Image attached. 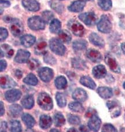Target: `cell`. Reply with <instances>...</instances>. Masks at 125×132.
Masks as SVG:
<instances>
[{"label": "cell", "mask_w": 125, "mask_h": 132, "mask_svg": "<svg viewBox=\"0 0 125 132\" xmlns=\"http://www.w3.org/2000/svg\"><path fill=\"white\" fill-rule=\"evenodd\" d=\"M68 121L72 125H78L81 123V119L79 117L75 115L69 114L68 115Z\"/></svg>", "instance_id": "cell-43"}, {"label": "cell", "mask_w": 125, "mask_h": 132, "mask_svg": "<svg viewBox=\"0 0 125 132\" xmlns=\"http://www.w3.org/2000/svg\"><path fill=\"white\" fill-rule=\"evenodd\" d=\"M88 45V43L85 40H76L72 43V48L75 51H81L85 50Z\"/></svg>", "instance_id": "cell-27"}, {"label": "cell", "mask_w": 125, "mask_h": 132, "mask_svg": "<svg viewBox=\"0 0 125 132\" xmlns=\"http://www.w3.org/2000/svg\"><path fill=\"white\" fill-rule=\"evenodd\" d=\"M97 94L103 99H108L113 96L112 88L108 87H100L97 90Z\"/></svg>", "instance_id": "cell-22"}, {"label": "cell", "mask_w": 125, "mask_h": 132, "mask_svg": "<svg viewBox=\"0 0 125 132\" xmlns=\"http://www.w3.org/2000/svg\"><path fill=\"white\" fill-rule=\"evenodd\" d=\"M120 131H125V128L123 127V128H122L120 129Z\"/></svg>", "instance_id": "cell-59"}, {"label": "cell", "mask_w": 125, "mask_h": 132, "mask_svg": "<svg viewBox=\"0 0 125 132\" xmlns=\"http://www.w3.org/2000/svg\"><path fill=\"white\" fill-rule=\"evenodd\" d=\"M53 122L56 127H61L65 123V119L62 113L57 112L53 117Z\"/></svg>", "instance_id": "cell-32"}, {"label": "cell", "mask_w": 125, "mask_h": 132, "mask_svg": "<svg viewBox=\"0 0 125 132\" xmlns=\"http://www.w3.org/2000/svg\"><path fill=\"white\" fill-rule=\"evenodd\" d=\"M92 74L96 79H100L105 77L107 72L105 67L103 65H99L93 68Z\"/></svg>", "instance_id": "cell-15"}, {"label": "cell", "mask_w": 125, "mask_h": 132, "mask_svg": "<svg viewBox=\"0 0 125 132\" xmlns=\"http://www.w3.org/2000/svg\"><path fill=\"white\" fill-rule=\"evenodd\" d=\"M54 85L59 90L65 89L67 87V80L64 76H59L54 80Z\"/></svg>", "instance_id": "cell-28"}, {"label": "cell", "mask_w": 125, "mask_h": 132, "mask_svg": "<svg viewBox=\"0 0 125 132\" xmlns=\"http://www.w3.org/2000/svg\"><path fill=\"white\" fill-rule=\"evenodd\" d=\"M0 4H1V8H8L11 5V3L9 1H7V0H1Z\"/></svg>", "instance_id": "cell-48"}, {"label": "cell", "mask_w": 125, "mask_h": 132, "mask_svg": "<svg viewBox=\"0 0 125 132\" xmlns=\"http://www.w3.org/2000/svg\"><path fill=\"white\" fill-rule=\"evenodd\" d=\"M79 82L82 85L90 88L91 90H95V88H96V84L90 77L88 76H83L81 77Z\"/></svg>", "instance_id": "cell-23"}, {"label": "cell", "mask_w": 125, "mask_h": 132, "mask_svg": "<svg viewBox=\"0 0 125 132\" xmlns=\"http://www.w3.org/2000/svg\"><path fill=\"white\" fill-rule=\"evenodd\" d=\"M22 5L28 11L37 12L40 9V3L37 0H23Z\"/></svg>", "instance_id": "cell-12"}, {"label": "cell", "mask_w": 125, "mask_h": 132, "mask_svg": "<svg viewBox=\"0 0 125 132\" xmlns=\"http://www.w3.org/2000/svg\"><path fill=\"white\" fill-rule=\"evenodd\" d=\"M40 126L41 128L46 130L49 128L52 124V119L50 116L42 115L40 118Z\"/></svg>", "instance_id": "cell-24"}, {"label": "cell", "mask_w": 125, "mask_h": 132, "mask_svg": "<svg viewBox=\"0 0 125 132\" xmlns=\"http://www.w3.org/2000/svg\"><path fill=\"white\" fill-rule=\"evenodd\" d=\"M42 19L44 20V22L46 23H49V22H51L54 18L53 13L50 11H45L42 13Z\"/></svg>", "instance_id": "cell-40"}, {"label": "cell", "mask_w": 125, "mask_h": 132, "mask_svg": "<svg viewBox=\"0 0 125 132\" xmlns=\"http://www.w3.org/2000/svg\"><path fill=\"white\" fill-rule=\"evenodd\" d=\"M27 65L30 69L34 70L39 67L40 65V62L37 60L35 59H31L30 60H28L27 62Z\"/></svg>", "instance_id": "cell-44"}, {"label": "cell", "mask_w": 125, "mask_h": 132, "mask_svg": "<svg viewBox=\"0 0 125 132\" xmlns=\"http://www.w3.org/2000/svg\"><path fill=\"white\" fill-rule=\"evenodd\" d=\"M94 114H96V111H95L94 110H93V109L90 108V109H89L87 112H86L85 116L88 118H90Z\"/></svg>", "instance_id": "cell-49"}, {"label": "cell", "mask_w": 125, "mask_h": 132, "mask_svg": "<svg viewBox=\"0 0 125 132\" xmlns=\"http://www.w3.org/2000/svg\"><path fill=\"white\" fill-rule=\"evenodd\" d=\"M49 4L51 8L59 13H61L64 10V6L60 2L54 1V0H51L49 2Z\"/></svg>", "instance_id": "cell-37"}, {"label": "cell", "mask_w": 125, "mask_h": 132, "mask_svg": "<svg viewBox=\"0 0 125 132\" xmlns=\"http://www.w3.org/2000/svg\"><path fill=\"white\" fill-rule=\"evenodd\" d=\"M49 47L56 55L63 56L65 52V47L59 38H52L49 40Z\"/></svg>", "instance_id": "cell-2"}, {"label": "cell", "mask_w": 125, "mask_h": 132, "mask_svg": "<svg viewBox=\"0 0 125 132\" xmlns=\"http://www.w3.org/2000/svg\"><path fill=\"white\" fill-rule=\"evenodd\" d=\"M17 86V83L7 75L1 77V87L3 89L14 87Z\"/></svg>", "instance_id": "cell-18"}, {"label": "cell", "mask_w": 125, "mask_h": 132, "mask_svg": "<svg viewBox=\"0 0 125 132\" xmlns=\"http://www.w3.org/2000/svg\"><path fill=\"white\" fill-rule=\"evenodd\" d=\"M8 128L7 123L5 121H2L1 123V131H6Z\"/></svg>", "instance_id": "cell-50"}, {"label": "cell", "mask_w": 125, "mask_h": 132, "mask_svg": "<svg viewBox=\"0 0 125 132\" xmlns=\"http://www.w3.org/2000/svg\"><path fill=\"white\" fill-rule=\"evenodd\" d=\"M44 61L45 63L50 65H53L56 63V60L52 54L46 52L44 56Z\"/></svg>", "instance_id": "cell-41"}, {"label": "cell", "mask_w": 125, "mask_h": 132, "mask_svg": "<svg viewBox=\"0 0 125 132\" xmlns=\"http://www.w3.org/2000/svg\"><path fill=\"white\" fill-rule=\"evenodd\" d=\"M60 1H61V0H60Z\"/></svg>", "instance_id": "cell-62"}, {"label": "cell", "mask_w": 125, "mask_h": 132, "mask_svg": "<svg viewBox=\"0 0 125 132\" xmlns=\"http://www.w3.org/2000/svg\"><path fill=\"white\" fill-rule=\"evenodd\" d=\"M89 39L90 43H92L95 46L103 48L105 45V42L103 38H101L96 33H91L89 37Z\"/></svg>", "instance_id": "cell-20"}, {"label": "cell", "mask_w": 125, "mask_h": 132, "mask_svg": "<svg viewBox=\"0 0 125 132\" xmlns=\"http://www.w3.org/2000/svg\"><path fill=\"white\" fill-rule=\"evenodd\" d=\"M123 87L124 89H125V81L123 83Z\"/></svg>", "instance_id": "cell-60"}, {"label": "cell", "mask_w": 125, "mask_h": 132, "mask_svg": "<svg viewBox=\"0 0 125 132\" xmlns=\"http://www.w3.org/2000/svg\"><path fill=\"white\" fill-rule=\"evenodd\" d=\"M98 5L104 11H108L112 8L111 0H99Z\"/></svg>", "instance_id": "cell-38"}, {"label": "cell", "mask_w": 125, "mask_h": 132, "mask_svg": "<svg viewBox=\"0 0 125 132\" xmlns=\"http://www.w3.org/2000/svg\"><path fill=\"white\" fill-rule=\"evenodd\" d=\"M22 119L24 124L28 127V128H32L35 124V120L32 116L30 115L29 113H24L22 115Z\"/></svg>", "instance_id": "cell-26"}, {"label": "cell", "mask_w": 125, "mask_h": 132, "mask_svg": "<svg viewBox=\"0 0 125 132\" xmlns=\"http://www.w3.org/2000/svg\"><path fill=\"white\" fill-rule=\"evenodd\" d=\"M22 97V92L18 89H11L5 93V98L9 102H15L20 100Z\"/></svg>", "instance_id": "cell-10"}, {"label": "cell", "mask_w": 125, "mask_h": 132, "mask_svg": "<svg viewBox=\"0 0 125 132\" xmlns=\"http://www.w3.org/2000/svg\"><path fill=\"white\" fill-rule=\"evenodd\" d=\"M4 52L2 51V50H1V57H4Z\"/></svg>", "instance_id": "cell-57"}, {"label": "cell", "mask_w": 125, "mask_h": 132, "mask_svg": "<svg viewBox=\"0 0 125 132\" xmlns=\"http://www.w3.org/2000/svg\"><path fill=\"white\" fill-rule=\"evenodd\" d=\"M101 120L96 114L93 115L90 117L88 123V127L93 131H98L100 128Z\"/></svg>", "instance_id": "cell-13"}, {"label": "cell", "mask_w": 125, "mask_h": 132, "mask_svg": "<svg viewBox=\"0 0 125 132\" xmlns=\"http://www.w3.org/2000/svg\"><path fill=\"white\" fill-rule=\"evenodd\" d=\"M45 23L42 18L38 16L30 18L27 21L29 28L33 30L37 31L44 30L45 28Z\"/></svg>", "instance_id": "cell-3"}, {"label": "cell", "mask_w": 125, "mask_h": 132, "mask_svg": "<svg viewBox=\"0 0 125 132\" xmlns=\"http://www.w3.org/2000/svg\"><path fill=\"white\" fill-rule=\"evenodd\" d=\"M68 28L73 33L75 36L78 37H82L85 33V28L82 24L77 21L76 20L71 19L68 22Z\"/></svg>", "instance_id": "cell-5"}, {"label": "cell", "mask_w": 125, "mask_h": 132, "mask_svg": "<svg viewBox=\"0 0 125 132\" xmlns=\"http://www.w3.org/2000/svg\"><path fill=\"white\" fill-rule=\"evenodd\" d=\"M106 105L108 110L111 111V116L112 118H117L120 115L121 111L117 102L115 101H109L107 102Z\"/></svg>", "instance_id": "cell-16"}, {"label": "cell", "mask_w": 125, "mask_h": 132, "mask_svg": "<svg viewBox=\"0 0 125 132\" xmlns=\"http://www.w3.org/2000/svg\"><path fill=\"white\" fill-rule=\"evenodd\" d=\"M47 46V43L45 42H39L35 47V52L37 54H45L44 53L45 49Z\"/></svg>", "instance_id": "cell-42"}, {"label": "cell", "mask_w": 125, "mask_h": 132, "mask_svg": "<svg viewBox=\"0 0 125 132\" xmlns=\"http://www.w3.org/2000/svg\"><path fill=\"white\" fill-rule=\"evenodd\" d=\"M72 67L76 69L83 70L86 68V65L85 61L79 58H74L71 61Z\"/></svg>", "instance_id": "cell-31"}, {"label": "cell", "mask_w": 125, "mask_h": 132, "mask_svg": "<svg viewBox=\"0 0 125 132\" xmlns=\"http://www.w3.org/2000/svg\"><path fill=\"white\" fill-rule=\"evenodd\" d=\"M79 18L81 21L88 26H93L96 24L97 17L94 12H89L81 13L79 15Z\"/></svg>", "instance_id": "cell-7"}, {"label": "cell", "mask_w": 125, "mask_h": 132, "mask_svg": "<svg viewBox=\"0 0 125 132\" xmlns=\"http://www.w3.org/2000/svg\"><path fill=\"white\" fill-rule=\"evenodd\" d=\"M21 104L23 107L27 109V110H30L34 105V99L32 95H26L23 98Z\"/></svg>", "instance_id": "cell-25"}, {"label": "cell", "mask_w": 125, "mask_h": 132, "mask_svg": "<svg viewBox=\"0 0 125 132\" xmlns=\"http://www.w3.org/2000/svg\"><path fill=\"white\" fill-rule=\"evenodd\" d=\"M61 27V22L59 20L54 19L50 23L49 30L52 33L57 34L60 32Z\"/></svg>", "instance_id": "cell-30"}, {"label": "cell", "mask_w": 125, "mask_h": 132, "mask_svg": "<svg viewBox=\"0 0 125 132\" xmlns=\"http://www.w3.org/2000/svg\"><path fill=\"white\" fill-rule=\"evenodd\" d=\"M38 74L41 80L45 83L49 82L54 76L53 70L48 67H42L40 68Z\"/></svg>", "instance_id": "cell-8"}, {"label": "cell", "mask_w": 125, "mask_h": 132, "mask_svg": "<svg viewBox=\"0 0 125 132\" xmlns=\"http://www.w3.org/2000/svg\"><path fill=\"white\" fill-rule=\"evenodd\" d=\"M7 52H6V55H7L8 57L10 58L11 56H12L13 54H14V51H13V50L12 48H10L8 50H7Z\"/></svg>", "instance_id": "cell-53"}, {"label": "cell", "mask_w": 125, "mask_h": 132, "mask_svg": "<svg viewBox=\"0 0 125 132\" xmlns=\"http://www.w3.org/2000/svg\"><path fill=\"white\" fill-rule=\"evenodd\" d=\"M59 131L57 129H52L51 130V131Z\"/></svg>", "instance_id": "cell-58"}, {"label": "cell", "mask_w": 125, "mask_h": 132, "mask_svg": "<svg viewBox=\"0 0 125 132\" xmlns=\"http://www.w3.org/2000/svg\"><path fill=\"white\" fill-rule=\"evenodd\" d=\"M23 82L28 85L36 86L38 83V79L33 73H29L23 79Z\"/></svg>", "instance_id": "cell-36"}, {"label": "cell", "mask_w": 125, "mask_h": 132, "mask_svg": "<svg viewBox=\"0 0 125 132\" xmlns=\"http://www.w3.org/2000/svg\"><path fill=\"white\" fill-rule=\"evenodd\" d=\"M10 30L11 33L15 37H20L24 31V26L23 23L18 19H13L11 22Z\"/></svg>", "instance_id": "cell-6"}, {"label": "cell", "mask_w": 125, "mask_h": 132, "mask_svg": "<svg viewBox=\"0 0 125 132\" xmlns=\"http://www.w3.org/2000/svg\"><path fill=\"white\" fill-rule=\"evenodd\" d=\"M82 1H93V0H82Z\"/></svg>", "instance_id": "cell-61"}, {"label": "cell", "mask_w": 125, "mask_h": 132, "mask_svg": "<svg viewBox=\"0 0 125 132\" xmlns=\"http://www.w3.org/2000/svg\"><path fill=\"white\" fill-rule=\"evenodd\" d=\"M56 100L57 105L60 108H64L67 105V100L63 93L58 92L56 94Z\"/></svg>", "instance_id": "cell-34"}, {"label": "cell", "mask_w": 125, "mask_h": 132, "mask_svg": "<svg viewBox=\"0 0 125 132\" xmlns=\"http://www.w3.org/2000/svg\"><path fill=\"white\" fill-rule=\"evenodd\" d=\"M97 26L98 30L103 33H110L112 28V23L109 18L105 15L101 16Z\"/></svg>", "instance_id": "cell-4"}, {"label": "cell", "mask_w": 125, "mask_h": 132, "mask_svg": "<svg viewBox=\"0 0 125 132\" xmlns=\"http://www.w3.org/2000/svg\"><path fill=\"white\" fill-rule=\"evenodd\" d=\"M8 36V30L5 28H0V39L1 42H3L5 40Z\"/></svg>", "instance_id": "cell-46"}, {"label": "cell", "mask_w": 125, "mask_h": 132, "mask_svg": "<svg viewBox=\"0 0 125 132\" xmlns=\"http://www.w3.org/2000/svg\"><path fill=\"white\" fill-rule=\"evenodd\" d=\"M101 131L103 132H116L118 131L117 129L113 126L110 123L105 124L101 129Z\"/></svg>", "instance_id": "cell-45"}, {"label": "cell", "mask_w": 125, "mask_h": 132, "mask_svg": "<svg viewBox=\"0 0 125 132\" xmlns=\"http://www.w3.org/2000/svg\"><path fill=\"white\" fill-rule=\"evenodd\" d=\"M15 76L18 79L22 78V76H23V73H22V72L21 71V70H20L19 69L16 70V71H15Z\"/></svg>", "instance_id": "cell-52"}, {"label": "cell", "mask_w": 125, "mask_h": 132, "mask_svg": "<svg viewBox=\"0 0 125 132\" xmlns=\"http://www.w3.org/2000/svg\"><path fill=\"white\" fill-rule=\"evenodd\" d=\"M69 108L70 110L75 112L82 113L84 111V108L82 105L78 102H71L69 104Z\"/></svg>", "instance_id": "cell-35"}, {"label": "cell", "mask_w": 125, "mask_h": 132, "mask_svg": "<svg viewBox=\"0 0 125 132\" xmlns=\"http://www.w3.org/2000/svg\"><path fill=\"white\" fill-rule=\"evenodd\" d=\"M0 113H1V116H3L5 113V108H4V102L1 101L0 102Z\"/></svg>", "instance_id": "cell-51"}, {"label": "cell", "mask_w": 125, "mask_h": 132, "mask_svg": "<svg viewBox=\"0 0 125 132\" xmlns=\"http://www.w3.org/2000/svg\"><path fill=\"white\" fill-rule=\"evenodd\" d=\"M37 103L40 107L45 111H51L53 107V103L51 96L46 93H40L37 98Z\"/></svg>", "instance_id": "cell-1"}, {"label": "cell", "mask_w": 125, "mask_h": 132, "mask_svg": "<svg viewBox=\"0 0 125 132\" xmlns=\"http://www.w3.org/2000/svg\"><path fill=\"white\" fill-rule=\"evenodd\" d=\"M58 34L59 39L63 43H69L71 41L72 36L69 31L65 30H60Z\"/></svg>", "instance_id": "cell-33"}, {"label": "cell", "mask_w": 125, "mask_h": 132, "mask_svg": "<svg viewBox=\"0 0 125 132\" xmlns=\"http://www.w3.org/2000/svg\"><path fill=\"white\" fill-rule=\"evenodd\" d=\"M22 111V107L19 104H12L9 107V112L13 118H16L19 117L21 114Z\"/></svg>", "instance_id": "cell-29"}, {"label": "cell", "mask_w": 125, "mask_h": 132, "mask_svg": "<svg viewBox=\"0 0 125 132\" xmlns=\"http://www.w3.org/2000/svg\"><path fill=\"white\" fill-rule=\"evenodd\" d=\"M80 129L81 131H89L87 129V128H86V127L85 126H83V125L81 126L80 127V129Z\"/></svg>", "instance_id": "cell-54"}, {"label": "cell", "mask_w": 125, "mask_h": 132, "mask_svg": "<svg viewBox=\"0 0 125 132\" xmlns=\"http://www.w3.org/2000/svg\"><path fill=\"white\" fill-rule=\"evenodd\" d=\"M67 131H77V130L74 128V127H72V128H70V129L68 130Z\"/></svg>", "instance_id": "cell-56"}, {"label": "cell", "mask_w": 125, "mask_h": 132, "mask_svg": "<svg viewBox=\"0 0 125 132\" xmlns=\"http://www.w3.org/2000/svg\"><path fill=\"white\" fill-rule=\"evenodd\" d=\"M36 38L31 35H26L23 36L20 38V43L22 45L26 48H29L35 44Z\"/></svg>", "instance_id": "cell-21"}, {"label": "cell", "mask_w": 125, "mask_h": 132, "mask_svg": "<svg viewBox=\"0 0 125 132\" xmlns=\"http://www.w3.org/2000/svg\"><path fill=\"white\" fill-rule=\"evenodd\" d=\"M85 5V1H82V0H78V1H75L73 2V3L68 7V9H69V10L70 12H80L81 11H83Z\"/></svg>", "instance_id": "cell-19"}, {"label": "cell", "mask_w": 125, "mask_h": 132, "mask_svg": "<svg viewBox=\"0 0 125 132\" xmlns=\"http://www.w3.org/2000/svg\"><path fill=\"white\" fill-rule=\"evenodd\" d=\"M86 55L88 58L94 63L101 62L103 57L100 52L94 49H89L86 52Z\"/></svg>", "instance_id": "cell-14"}, {"label": "cell", "mask_w": 125, "mask_h": 132, "mask_svg": "<svg viewBox=\"0 0 125 132\" xmlns=\"http://www.w3.org/2000/svg\"><path fill=\"white\" fill-rule=\"evenodd\" d=\"M7 67V63L4 60H1L0 61V70L1 72H3L6 69Z\"/></svg>", "instance_id": "cell-47"}, {"label": "cell", "mask_w": 125, "mask_h": 132, "mask_svg": "<svg viewBox=\"0 0 125 132\" xmlns=\"http://www.w3.org/2000/svg\"><path fill=\"white\" fill-rule=\"evenodd\" d=\"M31 55L30 52L24 50H19L15 56L14 61L18 63H24L28 61L30 56Z\"/></svg>", "instance_id": "cell-11"}, {"label": "cell", "mask_w": 125, "mask_h": 132, "mask_svg": "<svg viewBox=\"0 0 125 132\" xmlns=\"http://www.w3.org/2000/svg\"><path fill=\"white\" fill-rule=\"evenodd\" d=\"M121 48H122V51L123 52V53L125 55V43H122V44H121Z\"/></svg>", "instance_id": "cell-55"}, {"label": "cell", "mask_w": 125, "mask_h": 132, "mask_svg": "<svg viewBox=\"0 0 125 132\" xmlns=\"http://www.w3.org/2000/svg\"><path fill=\"white\" fill-rule=\"evenodd\" d=\"M72 98L76 101L84 102L88 98V94L85 90L81 88H76L72 93Z\"/></svg>", "instance_id": "cell-17"}, {"label": "cell", "mask_w": 125, "mask_h": 132, "mask_svg": "<svg viewBox=\"0 0 125 132\" xmlns=\"http://www.w3.org/2000/svg\"><path fill=\"white\" fill-rule=\"evenodd\" d=\"M22 130V125L19 120H12L11 121V131L13 132H20Z\"/></svg>", "instance_id": "cell-39"}, {"label": "cell", "mask_w": 125, "mask_h": 132, "mask_svg": "<svg viewBox=\"0 0 125 132\" xmlns=\"http://www.w3.org/2000/svg\"><path fill=\"white\" fill-rule=\"evenodd\" d=\"M105 62L110 69L116 73H120V68L116 59L110 54H107L105 56Z\"/></svg>", "instance_id": "cell-9"}]
</instances>
